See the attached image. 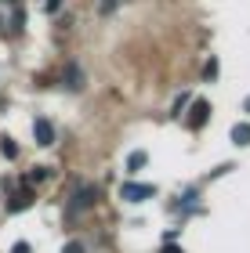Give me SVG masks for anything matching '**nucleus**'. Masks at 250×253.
I'll return each instance as SVG.
<instances>
[{
    "label": "nucleus",
    "instance_id": "obj_14",
    "mask_svg": "<svg viewBox=\"0 0 250 253\" xmlns=\"http://www.w3.org/2000/svg\"><path fill=\"white\" fill-rule=\"evenodd\" d=\"M44 7H48V11H51V15H54V11H58V7H62V0H44Z\"/></svg>",
    "mask_w": 250,
    "mask_h": 253
},
{
    "label": "nucleus",
    "instance_id": "obj_11",
    "mask_svg": "<svg viewBox=\"0 0 250 253\" xmlns=\"http://www.w3.org/2000/svg\"><path fill=\"white\" fill-rule=\"evenodd\" d=\"M214 76H218V62H207V65H203V80H214Z\"/></svg>",
    "mask_w": 250,
    "mask_h": 253
},
{
    "label": "nucleus",
    "instance_id": "obj_3",
    "mask_svg": "<svg viewBox=\"0 0 250 253\" xmlns=\"http://www.w3.org/2000/svg\"><path fill=\"white\" fill-rule=\"evenodd\" d=\"M33 137H37V145H44V148H48V145H54V126H51V120H37V123H33Z\"/></svg>",
    "mask_w": 250,
    "mask_h": 253
},
{
    "label": "nucleus",
    "instance_id": "obj_18",
    "mask_svg": "<svg viewBox=\"0 0 250 253\" xmlns=\"http://www.w3.org/2000/svg\"><path fill=\"white\" fill-rule=\"evenodd\" d=\"M0 26H4V22H0Z\"/></svg>",
    "mask_w": 250,
    "mask_h": 253
},
{
    "label": "nucleus",
    "instance_id": "obj_13",
    "mask_svg": "<svg viewBox=\"0 0 250 253\" xmlns=\"http://www.w3.org/2000/svg\"><path fill=\"white\" fill-rule=\"evenodd\" d=\"M62 253H84V246H80V243H65V250H62Z\"/></svg>",
    "mask_w": 250,
    "mask_h": 253
},
{
    "label": "nucleus",
    "instance_id": "obj_6",
    "mask_svg": "<svg viewBox=\"0 0 250 253\" xmlns=\"http://www.w3.org/2000/svg\"><path fill=\"white\" fill-rule=\"evenodd\" d=\"M232 145H250V123H236L232 126Z\"/></svg>",
    "mask_w": 250,
    "mask_h": 253
},
{
    "label": "nucleus",
    "instance_id": "obj_15",
    "mask_svg": "<svg viewBox=\"0 0 250 253\" xmlns=\"http://www.w3.org/2000/svg\"><path fill=\"white\" fill-rule=\"evenodd\" d=\"M11 253H33V250H29V243H15V250H11Z\"/></svg>",
    "mask_w": 250,
    "mask_h": 253
},
{
    "label": "nucleus",
    "instance_id": "obj_12",
    "mask_svg": "<svg viewBox=\"0 0 250 253\" xmlns=\"http://www.w3.org/2000/svg\"><path fill=\"white\" fill-rule=\"evenodd\" d=\"M185 105H189V98H185V94H181V98L174 101V112H170V116H181V109H185Z\"/></svg>",
    "mask_w": 250,
    "mask_h": 253
},
{
    "label": "nucleus",
    "instance_id": "obj_16",
    "mask_svg": "<svg viewBox=\"0 0 250 253\" xmlns=\"http://www.w3.org/2000/svg\"><path fill=\"white\" fill-rule=\"evenodd\" d=\"M163 253H181V250H178L174 243H163Z\"/></svg>",
    "mask_w": 250,
    "mask_h": 253
},
{
    "label": "nucleus",
    "instance_id": "obj_9",
    "mask_svg": "<svg viewBox=\"0 0 250 253\" xmlns=\"http://www.w3.org/2000/svg\"><path fill=\"white\" fill-rule=\"evenodd\" d=\"M0 152H4L7 159H15V156H18V145L11 141V137H0Z\"/></svg>",
    "mask_w": 250,
    "mask_h": 253
},
{
    "label": "nucleus",
    "instance_id": "obj_17",
    "mask_svg": "<svg viewBox=\"0 0 250 253\" xmlns=\"http://www.w3.org/2000/svg\"><path fill=\"white\" fill-rule=\"evenodd\" d=\"M247 112H250V98H247Z\"/></svg>",
    "mask_w": 250,
    "mask_h": 253
},
{
    "label": "nucleus",
    "instance_id": "obj_10",
    "mask_svg": "<svg viewBox=\"0 0 250 253\" xmlns=\"http://www.w3.org/2000/svg\"><path fill=\"white\" fill-rule=\"evenodd\" d=\"M51 177V167H33V174H29V185H37V181H48Z\"/></svg>",
    "mask_w": 250,
    "mask_h": 253
},
{
    "label": "nucleus",
    "instance_id": "obj_7",
    "mask_svg": "<svg viewBox=\"0 0 250 253\" xmlns=\"http://www.w3.org/2000/svg\"><path fill=\"white\" fill-rule=\"evenodd\" d=\"M145 163H149V156H145L142 148H138V152H131V156H127V170H131V174H138V170H142Z\"/></svg>",
    "mask_w": 250,
    "mask_h": 253
},
{
    "label": "nucleus",
    "instance_id": "obj_4",
    "mask_svg": "<svg viewBox=\"0 0 250 253\" xmlns=\"http://www.w3.org/2000/svg\"><path fill=\"white\" fill-rule=\"evenodd\" d=\"M33 199H37V195H33V188L26 185V188H18L15 195H11L7 210H11V213H18V210H29V206H33Z\"/></svg>",
    "mask_w": 250,
    "mask_h": 253
},
{
    "label": "nucleus",
    "instance_id": "obj_1",
    "mask_svg": "<svg viewBox=\"0 0 250 253\" xmlns=\"http://www.w3.org/2000/svg\"><path fill=\"white\" fill-rule=\"evenodd\" d=\"M207 120H210V101H207V98H196V101L189 105V116H185L189 130H203Z\"/></svg>",
    "mask_w": 250,
    "mask_h": 253
},
{
    "label": "nucleus",
    "instance_id": "obj_8",
    "mask_svg": "<svg viewBox=\"0 0 250 253\" xmlns=\"http://www.w3.org/2000/svg\"><path fill=\"white\" fill-rule=\"evenodd\" d=\"M65 84H69L73 90H76V87H84V73H80L76 65H69V69H65Z\"/></svg>",
    "mask_w": 250,
    "mask_h": 253
},
{
    "label": "nucleus",
    "instance_id": "obj_2",
    "mask_svg": "<svg viewBox=\"0 0 250 253\" xmlns=\"http://www.w3.org/2000/svg\"><path fill=\"white\" fill-rule=\"evenodd\" d=\"M156 188L152 185H138V181H127V185L120 188V199L123 203H142V199H152Z\"/></svg>",
    "mask_w": 250,
    "mask_h": 253
},
{
    "label": "nucleus",
    "instance_id": "obj_5",
    "mask_svg": "<svg viewBox=\"0 0 250 253\" xmlns=\"http://www.w3.org/2000/svg\"><path fill=\"white\" fill-rule=\"evenodd\" d=\"M91 203H95V192H91V188H76V192H73V203H69V217H73L76 210H87Z\"/></svg>",
    "mask_w": 250,
    "mask_h": 253
}]
</instances>
